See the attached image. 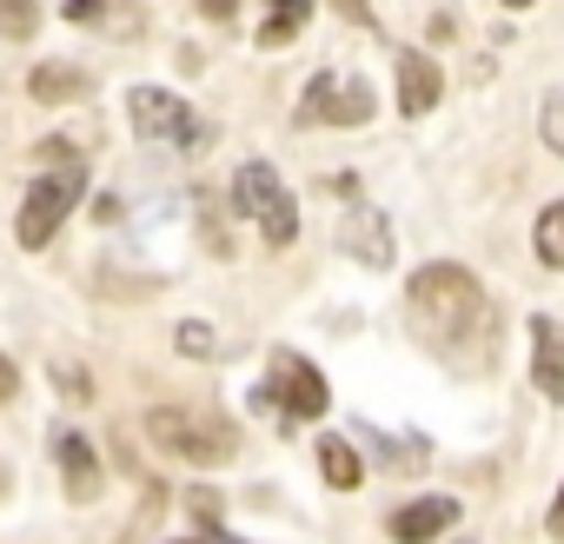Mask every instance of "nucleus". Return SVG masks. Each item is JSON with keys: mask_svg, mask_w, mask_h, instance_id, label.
Masks as SVG:
<instances>
[{"mask_svg": "<svg viewBox=\"0 0 564 544\" xmlns=\"http://www.w3.org/2000/svg\"><path fill=\"white\" fill-rule=\"evenodd\" d=\"M34 28H41V8H34V0H0V34L28 41Z\"/></svg>", "mask_w": 564, "mask_h": 544, "instance_id": "nucleus-19", "label": "nucleus"}, {"mask_svg": "<svg viewBox=\"0 0 564 544\" xmlns=\"http://www.w3.org/2000/svg\"><path fill=\"white\" fill-rule=\"evenodd\" d=\"M186 544H199V537H186Z\"/></svg>", "mask_w": 564, "mask_h": 544, "instance_id": "nucleus-29", "label": "nucleus"}, {"mask_svg": "<svg viewBox=\"0 0 564 544\" xmlns=\"http://www.w3.org/2000/svg\"><path fill=\"white\" fill-rule=\"evenodd\" d=\"M232 8L239 0H206V21H232Z\"/></svg>", "mask_w": 564, "mask_h": 544, "instance_id": "nucleus-26", "label": "nucleus"}, {"mask_svg": "<svg viewBox=\"0 0 564 544\" xmlns=\"http://www.w3.org/2000/svg\"><path fill=\"white\" fill-rule=\"evenodd\" d=\"M505 8H531V0H505Z\"/></svg>", "mask_w": 564, "mask_h": 544, "instance_id": "nucleus-27", "label": "nucleus"}, {"mask_svg": "<svg viewBox=\"0 0 564 544\" xmlns=\"http://www.w3.org/2000/svg\"><path fill=\"white\" fill-rule=\"evenodd\" d=\"M127 120H133L140 140H153V146H180V153H193V146L213 140V127H206L180 94H166V87H133V94H127Z\"/></svg>", "mask_w": 564, "mask_h": 544, "instance_id": "nucleus-4", "label": "nucleus"}, {"mask_svg": "<svg viewBox=\"0 0 564 544\" xmlns=\"http://www.w3.org/2000/svg\"><path fill=\"white\" fill-rule=\"evenodd\" d=\"M0 491H8V471H0Z\"/></svg>", "mask_w": 564, "mask_h": 544, "instance_id": "nucleus-28", "label": "nucleus"}, {"mask_svg": "<svg viewBox=\"0 0 564 544\" xmlns=\"http://www.w3.org/2000/svg\"><path fill=\"white\" fill-rule=\"evenodd\" d=\"M147 438H153L160 451L186 458V465H226V458H232V445H239L226 418H213V412H180V405L147 412Z\"/></svg>", "mask_w": 564, "mask_h": 544, "instance_id": "nucleus-3", "label": "nucleus"}, {"mask_svg": "<svg viewBox=\"0 0 564 544\" xmlns=\"http://www.w3.org/2000/svg\"><path fill=\"white\" fill-rule=\"evenodd\" d=\"M538 127H544V146H551V153H564V94H544Z\"/></svg>", "mask_w": 564, "mask_h": 544, "instance_id": "nucleus-21", "label": "nucleus"}, {"mask_svg": "<svg viewBox=\"0 0 564 544\" xmlns=\"http://www.w3.org/2000/svg\"><path fill=\"white\" fill-rule=\"evenodd\" d=\"M544 531H551V537L564 544V491H557V504H551V518H544Z\"/></svg>", "mask_w": 564, "mask_h": 544, "instance_id": "nucleus-25", "label": "nucleus"}, {"mask_svg": "<svg viewBox=\"0 0 564 544\" xmlns=\"http://www.w3.org/2000/svg\"><path fill=\"white\" fill-rule=\"evenodd\" d=\"M531 379L544 399H564V326L557 319H531Z\"/></svg>", "mask_w": 564, "mask_h": 544, "instance_id": "nucleus-12", "label": "nucleus"}, {"mask_svg": "<svg viewBox=\"0 0 564 544\" xmlns=\"http://www.w3.org/2000/svg\"><path fill=\"white\" fill-rule=\"evenodd\" d=\"M28 94L47 100V107H67V100H87L94 94V74H80L74 61H47V67L28 74Z\"/></svg>", "mask_w": 564, "mask_h": 544, "instance_id": "nucleus-14", "label": "nucleus"}, {"mask_svg": "<svg viewBox=\"0 0 564 544\" xmlns=\"http://www.w3.org/2000/svg\"><path fill=\"white\" fill-rule=\"evenodd\" d=\"M54 458H61V478H67V498L74 504L100 498V458H94V445L80 432H54Z\"/></svg>", "mask_w": 564, "mask_h": 544, "instance_id": "nucleus-11", "label": "nucleus"}, {"mask_svg": "<svg viewBox=\"0 0 564 544\" xmlns=\"http://www.w3.org/2000/svg\"><path fill=\"white\" fill-rule=\"evenodd\" d=\"M232 206L259 226L265 246H293V239H300V206H293L286 179H279L265 160H246V166L232 173Z\"/></svg>", "mask_w": 564, "mask_h": 544, "instance_id": "nucleus-2", "label": "nucleus"}, {"mask_svg": "<svg viewBox=\"0 0 564 544\" xmlns=\"http://www.w3.org/2000/svg\"><path fill=\"white\" fill-rule=\"evenodd\" d=\"M313 21V0H265V21H259V47H286L300 41Z\"/></svg>", "mask_w": 564, "mask_h": 544, "instance_id": "nucleus-15", "label": "nucleus"}, {"mask_svg": "<svg viewBox=\"0 0 564 544\" xmlns=\"http://www.w3.org/2000/svg\"><path fill=\"white\" fill-rule=\"evenodd\" d=\"M319 471H326V485H333V491H352V485L366 478V458H359V445H352V438L326 432V438H319Z\"/></svg>", "mask_w": 564, "mask_h": 544, "instance_id": "nucleus-16", "label": "nucleus"}, {"mask_svg": "<svg viewBox=\"0 0 564 544\" xmlns=\"http://www.w3.org/2000/svg\"><path fill=\"white\" fill-rule=\"evenodd\" d=\"M14 392H21V372H14L8 352H0V399H14Z\"/></svg>", "mask_w": 564, "mask_h": 544, "instance_id": "nucleus-23", "label": "nucleus"}, {"mask_svg": "<svg viewBox=\"0 0 564 544\" xmlns=\"http://www.w3.org/2000/svg\"><path fill=\"white\" fill-rule=\"evenodd\" d=\"M173 346H180L186 359H213V326H199V319H186V326H173Z\"/></svg>", "mask_w": 564, "mask_h": 544, "instance_id": "nucleus-20", "label": "nucleus"}, {"mask_svg": "<svg viewBox=\"0 0 564 544\" xmlns=\"http://www.w3.org/2000/svg\"><path fill=\"white\" fill-rule=\"evenodd\" d=\"M405 319H412V333L432 352H458V339H478L491 313H485V286L465 265L432 259V265L412 272V286H405Z\"/></svg>", "mask_w": 564, "mask_h": 544, "instance_id": "nucleus-1", "label": "nucleus"}, {"mask_svg": "<svg viewBox=\"0 0 564 544\" xmlns=\"http://www.w3.org/2000/svg\"><path fill=\"white\" fill-rule=\"evenodd\" d=\"M538 259H544V265H557V272H564V199H557V206H544V213H538Z\"/></svg>", "mask_w": 564, "mask_h": 544, "instance_id": "nucleus-18", "label": "nucleus"}, {"mask_svg": "<svg viewBox=\"0 0 564 544\" xmlns=\"http://www.w3.org/2000/svg\"><path fill=\"white\" fill-rule=\"evenodd\" d=\"M352 438H372V445H379V458H386L392 471H419V465H425V438H386V432H379V425H366V418L352 425Z\"/></svg>", "mask_w": 564, "mask_h": 544, "instance_id": "nucleus-17", "label": "nucleus"}, {"mask_svg": "<svg viewBox=\"0 0 564 544\" xmlns=\"http://www.w3.org/2000/svg\"><path fill=\"white\" fill-rule=\"evenodd\" d=\"M67 21H74V28H94V34H107V41H133V34L147 28V14L127 8V0H67Z\"/></svg>", "mask_w": 564, "mask_h": 544, "instance_id": "nucleus-13", "label": "nucleus"}, {"mask_svg": "<svg viewBox=\"0 0 564 544\" xmlns=\"http://www.w3.org/2000/svg\"><path fill=\"white\" fill-rule=\"evenodd\" d=\"M80 199H87V166H61V173H41V179L28 186V199H21L14 239H21L28 252H41V246L61 232V219H67Z\"/></svg>", "mask_w": 564, "mask_h": 544, "instance_id": "nucleus-5", "label": "nucleus"}, {"mask_svg": "<svg viewBox=\"0 0 564 544\" xmlns=\"http://www.w3.org/2000/svg\"><path fill=\"white\" fill-rule=\"evenodd\" d=\"M372 87L359 74H339V67H319L300 94V127H366L372 120Z\"/></svg>", "mask_w": 564, "mask_h": 544, "instance_id": "nucleus-6", "label": "nucleus"}, {"mask_svg": "<svg viewBox=\"0 0 564 544\" xmlns=\"http://www.w3.org/2000/svg\"><path fill=\"white\" fill-rule=\"evenodd\" d=\"M339 246H346L359 265H372V272H386L392 252H399V246H392V219H386L379 206H352L346 226H339Z\"/></svg>", "mask_w": 564, "mask_h": 544, "instance_id": "nucleus-8", "label": "nucleus"}, {"mask_svg": "<svg viewBox=\"0 0 564 544\" xmlns=\"http://www.w3.org/2000/svg\"><path fill=\"white\" fill-rule=\"evenodd\" d=\"M339 14H346V21H359V28H372V8H366V0H339Z\"/></svg>", "mask_w": 564, "mask_h": 544, "instance_id": "nucleus-24", "label": "nucleus"}, {"mask_svg": "<svg viewBox=\"0 0 564 544\" xmlns=\"http://www.w3.org/2000/svg\"><path fill=\"white\" fill-rule=\"evenodd\" d=\"M54 379L67 385V399H94V379H87L80 366H54Z\"/></svg>", "mask_w": 564, "mask_h": 544, "instance_id": "nucleus-22", "label": "nucleus"}, {"mask_svg": "<svg viewBox=\"0 0 564 544\" xmlns=\"http://www.w3.org/2000/svg\"><path fill=\"white\" fill-rule=\"evenodd\" d=\"M265 399L279 405V425L326 418V405H333V392H326L319 366H313V359H300V352H286V346H279V352H272V366H265Z\"/></svg>", "mask_w": 564, "mask_h": 544, "instance_id": "nucleus-7", "label": "nucleus"}, {"mask_svg": "<svg viewBox=\"0 0 564 544\" xmlns=\"http://www.w3.org/2000/svg\"><path fill=\"white\" fill-rule=\"evenodd\" d=\"M452 524H458V498H412V504L392 511V537L399 544H432Z\"/></svg>", "mask_w": 564, "mask_h": 544, "instance_id": "nucleus-10", "label": "nucleus"}, {"mask_svg": "<svg viewBox=\"0 0 564 544\" xmlns=\"http://www.w3.org/2000/svg\"><path fill=\"white\" fill-rule=\"evenodd\" d=\"M438 94H445L438 61H432V54H399V113H405V120H425V113L438 107Z\"/></svg>", "mask_w": 564, "mask_h": 544, "instance_id": "nucleus-9", "label": "nucleus"}]
</instances>
